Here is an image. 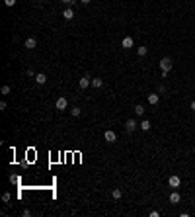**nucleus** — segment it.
I'll return each mask as SVG.
<instances>
[{"mask_svg":"<svg viewBox=\"0 0 195 217\" xmlns=\"http://www.w3.org/2000/svg\"><path fill=\"white\" fill-rule=\"evenodd\" d=\"M172 67H174V65H172V59H168V57L160 59V68H162L164 72H170V71H172Z\"/></svg>","mask_w":195,"mask_h":217,"instance_id":"1","label":"nucleus"},{"mask_svg":"<svg viewBox=\"0 0 195 217\" xmlns=\"http://www.w3.org/2000/svg\"><path fill=\"white\" fill-rule=\"evenodd\" d=\"M55 108H57L59 112H64V110L68 108V100L63 98V96H61V98H57V102H55Z\"/></svg>","mask_w":195,"mask_h":217,"instance_id":"2","label":"nucleus"},{"mask_svg":"<svg viewBox=\"0 0 195 217\" xmlns=\"http://www.w3.org/2000/svg\"><path fill=\"white\" fill-rule=\"evenodd\" d=\"M104 139H105V143H109V145H111V143H115V141H117V133H115V131H111V129H108V131L104 133Z\"/></svg>","mask_w":195,"mask_h":217,"instance_id":"3","label":"nucleus"},{"mask_svg":"<svg viewBox=\"0 0 195 217\" xmlns=\"http://www.w3.org/2000/svg\"><path fill=\"white\" fill-rule=\"evenodd\" d=\"M180 184H182V180H180L178 174H172V176L168 178V186L170 188H180Z\"/></svg>","mask_w":195,"mask_h":217,"instance_id":"4","label":"nucleus"},{"mask_svg":"<svg viewBox=\"0 0 195 217\" xmlns=\"http://www.w3.org/2000/svg\"><path fill=\"white\" fill-rule=\"evenodd\" d=\"M121 47H123V49H131V47H135V39H133V37H129V35H127V37H123Z\"/></svg>","mask_w":195,"mask_h":217,"instance_id":"5","label":"nucleus"},{"mask_svg":"<svg viewBox=\"0 0 195 217\" xmlns=\"http://www.w3.org/2000/svg\"><path fill=\"white\" fill-rule=\"evenodd\" d=\"M137 119H127V123H125V129H127V133H133L135 129H137Z\"/></svg>","mask_w":195,"mask_h":217,"instance_id":"6","label":"nucleus"},{"mask_svg":"<svg viewBox=\"0 0 195 217\" xmlns=\"http://www.w3.org/2000/svg\"><path fill=\"white\" fill-rule=\"evenodd\" d=\"M90 84H92V78H90V76H82L80 80H78V86H80L82 90H84V88H88Z\"/></svg>","mask_w":195,"mask_h":217,"instance_id":"7","label":"nucleus"},{"mask_svg":"<svg viewBox=\"0 0 195 217\" xmlns=\"http://www.w3.org/2000/svg\"><path fill=\"white\" fill-rule=\"evenodd\" d=\"M24 47H26V49H35V47H37V39H35V37H27V39L24 41Z\"/></svg>","mask_w":195,"mask_h":217,"instance_id":"8","label":"nucleus"},{"mask_svg":"<svg viewBox=\"0 0 195 217\" xmlns=\"http://www.w3.org/2000/svg\"><path fill=\"white\" fill-rule=\"evenodd\" d=\"M146 100H148V104H150V106H156V104L160 102V96L152 92V94H148V96H146Z\"/></svg>","mask_w":195,"mask_h":217,"instance_id":"9","label":"nucleus"},{"mask_svg":"<svg viewBox=\"0 0 195 217\" xmlns=\"http://www.w3.org/2000/svg\"><path fill=\"white\" fill-rule=\"evenodd\" d=\"M180 201H182V196H180L178 192H172V194H170V204L176 205V204H180Z\"/></svg>","mask_w":195,"mask_h":217,"instance_id":"10","label":"nucleus"},{"mask_svg":"<svg viewBox=\"0 0 195 217\" xmlns=\"http://www.w3.org/2000/svg\"><path fill=\"white\" fill-rule=\"evenodd\" d=\"M139 127L142 129V131H150V127H152V123L148 121V119H142L141 123H139Z\"/></svg>","mask_w":195,"mask_h":217,"instance_id":"11","label":"nucleus"},{"mask_svg":"<svg viewBox=\"0 0 195 217\" xmlns=\"http://www.w3.org/2000/svg\"><path fill=\"white\" fill-rule=\"evenodd\" d=\"M63 18H64V20H72V18H74V10H72V8L63 10Z\"/></svg>","mask_w":195,"mask_h":217,"instance_id":"12","label":"nucleus"},{"mask_svg":"<svg viewBox=\"0 0 195 217\" xmlns=\"http://www.w3.org/2000/svg\"><path fill=\"white\" fill-rule=\"evenodd\" d=\"M35 82L37 84H45V82H47V76H45L43 72H39V75H35Z\"/></svg>","mask_w":195,"mask_h":217,"instance_id":"13","label":"nucleus"},{"mask_svg":"<svg viewBox=\"0 0 195 217\" xmlns=\"http://www.w3.org/2000/svg\"><path fill=\"white\" fill-rule=\"evenodd\" d=\"M137 53H139V57H145V55L148 53L146 45H139V47H137Z\"/></svg>","mask_w":195,"mask_h":217,"instance_id":"14","label":"nucleus"},{"mask_svg":"<svg viewBox=\"0 0 195 217\" xmlns=\"http://www.w3.org/2000/svg\"><path fill=\"white\" fill-rule=\"evenodd\" d=\"M92 86H94V88H101V86H104V80H101V78H92Z\"/></svg>","mask_w":195,"mask_h":217,"instance_id":"15","label":"nucleus"},{"mask_svg":"<svg viewBox=\"0 0 195 217\" xmlns=\"http://www.w3.org/2000/svg\"><path fill=\"white\" fill-rule=\"evenodd\" d=\"M111 196H113V200H121V196H123V192L119 190V188H115L113 192H111Z\"/></svg>","mask_w":195,"mask_h":217,"instance_id":"16","label":"nucleus"},{"mask_svg":"<svg viewBox=\"0 0 195 217\" xmlns=\"http://www.w3.org/2000/svg\"><path fill=\"white\" fill-rule=\"evenodd\" d=\"M135 114H137L139 117H141V115H145V108H142V106H135Z\"/></svg>","mask_w":195,"mask_h":217,"instance_id":"17","label":"nucleus"},{"mask_svg":"<svg viewBox=\"0 0 195 217\" xmlns=\"http://www.w3.org/2000/svg\"><path fill=\"white\" fill-rule=\"evenodd\" d=\"M70 114H72V117H78V115L82 114V110H80V108H72V110H70Z\"/></svg>","mask_w":195,"mask_h":217,"instance_id":"18","label":"nucleus"},{"mask_svg":"<svg viewBox=\"0 0 195 217\" xmlns=\"http://www.w3.org/2000/svg\"><path fill=\"white\" fill-rule=\"evenodd\" d=\"M10 200H12L10 192H4V194H2V201H6V204H8V201H10Z\"/></svg>","mask_w":195,"mask_h":217,"instance_id":"19","label":"nucleus"},{"mask_svg":"<svg viewBox=\"0 0 195 217\" xmlns=\"http://www.w3.org/2000/svg\"><path fill=\"white\" fill-rule=\"evenodd\" d=\"M0 92H2L4 96H8V94H10V86H2V90H0Z\"/></svg>","mask_w":195,"mask_h":217,"instance_id":"20","label":"nucleus"},{"mask_svg":"<svg viewBox=\"0 0 195 217\" xmlns=\"http://www.w3.org/2000/svg\"><path fill=\"white\" fill-rule=\"evenodd\" d=\"M4 4H6L8 8H10V6H16V0H4Z\"/></svg>","mask_w":195,"mask_h":217,"instance_id":"21","label":"nucleus"},{"mask_svg":"<svg viewBox=\"0 0 195 217\" xmlns=\"http://www.w3.org/2000/svg\"><path fill=\"white\" fill-rule=\"evenodd\" d=\"M26 72H27V76H35V72H33V68H27V71H26Z\"/></svg>","mask_w":195,"mask_h":217,"instance_id":"22","label":"nucleus"},{"mask_svg":"<svg viewBox=\"0 0 195 217\" xmlns=\"http://www.w3.org/2000/svg\"><path fill=\"white\" fill-rule=\"evenodd\" d=\"M150 217H160V213H158V211H154V209H152V211H150Z\"/></svg>","mask_w":195,"mask_h":217,"instance_id":"23","label":"nucleus"},{"mask_svg":"<svg viewBox=\"0 0 195 217\" xmlns=\"http://www.w3.org/2000/svg\"><path fill=\"white\" fill-rule=\"evenodd\" d=\"M189 108H191V110H193V112H195V100H193V102H191V104H189Z\"/></svg>","mask_w":195,"mask_h":217,"instance_id":"24","label":"nucleus"},{"mask_svg":"<svg viewBox=\"0 0 195 217\" xmlns=\"http://www.w3.org/2000/svg\"><path fill=\"white\" fill-rule=\"evenodd\" d=\"M63 2H64V4H72L74 0H63Z\"/></svg>","mask_w":195,"mask_h":217,"instance_id":"25","label":"nucleus"},{"mask_svg":"<svg viewBox=\"0 0 195 217\" xmlns=\"http://www.w3.org/2000/svg\"><path fill=\"white\" fill-rule=\"evenodd\" d=\"M80 2H82V4H90V0H80Z\"/></svg>","mask_w":195,"mask_h":217,"instance_id":"26","label":"nucleus"},{"mask_svg":"<svg viewBox=\"0 0 195 217\" xmlns=\"http://www.w3.org/2000/svg\"><path fill=\"white\" fill-rule=\"evenodd\" d=\"M43 2H45V0H43Z\"/></svg>","mask_w":195,"mask_h":217,"instance_id":"27","label":"nucleus"}]
</instances>
